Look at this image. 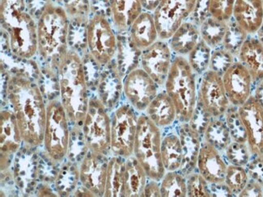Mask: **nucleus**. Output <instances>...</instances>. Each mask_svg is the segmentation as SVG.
<instances>
[{
	"label": "nucleus",
	"mask_w": 263,
	"mask_h": 197,
	"mask_svg": "<svg viewBox=\"0 0 263 197\" xmlns=\"http://www.w3.org/2000/svg\"><path fill=\"white\" fill-rule=\"evenodd\" d=\"M196 73L185 57H176L166 78V93L175 105L178 118L189 123L198 106Z\"/></svg>",
	"instance_id": "nucleus-1"
},
{
	"label": "nucleus",
	"mask_w": 263,
	"mask_h": 197,
	"mask_svg": "<svg viewBox=\"0 0 263 197\" xmlns=\"http://www.w3.org/2000/svg\"><path fill=\"white\" fill-rule=\"evenodd\" d=\"M1 19L9 32L13 51L22 57L33 55L36 34L33 19L26 12V1L1 0Z\"/></svg>",
	"instance_id": "nucleus-2"
},
{
	"label": "nucleus",
	"mask_w": 263,
	"mask_h": 197,
	"mask_svg": "<svg viewBox=\"0 0 263 197\" xmlns=\"http://www.w3.org/2000/svg\"><path fill=\"white\" fill-rule=\"evenodd\" d=\"M161 142L158 126L147 116H139L134 153L147 176L155 181L161 180L165 172L161 157Z\"/></svg>",
	"instance_id": "nucleus-3"
},
{
	"label": "nucleus",
	"mask_w": 263,
	"mask_h": 197,
	"mask_svg": "<svg viewBox=\"0 0 263 197\" xmlns=\"http://www.w3.org/2000/svg\"><path fill=\"white\" fill-rule=\"evenodd\" d=\"M67 21L65 8L53 3L45 6L39 25V41L42 53L59 58L65 47Z\"/></svg>",
	"instance_id": "nucleus-4"
},
{
	"label": "nucleus",
	"mask_w": 263,
	"mask_h": 197,
	"mask_svg": "<svg viewBox=\"0 0 263 197\" xmlns=\"http://www.w3.org/2000/svg\"><path fill=\"white\" fill-rule=\"evenodd\" d=\"M198 104L211 117H224L233 105L225 91L222 76L210 70L202 74L198 87Z\"/></svg>",
	"instance_id": "nucleus-5"
},
{
	"label": "nucleus",
	"mask_w": 263,
	"mask_h": 197,
	"mask_svg": "<svg viewBox=\"0 0 263 197\" xmlns=\"http://www.w3.org/2000/svg\"><path fill=\"white\" fill-rule=\"evenodd\" d=\"M197 0H161L154 11L159 37L170 39L174 32L195 12Z\"/></svg>",
	"instance_id": "nucleus-6"
},
{
	"label": "nucleus",
	"mask_w": 263,
	"mask_h": 197,
	"mask_svg": "<svg viewBox=\"0 0 263 197\" xmlns=\"http://www.w3.org/2000/svg\"><path fill=\"white\" fill-rule=\"evenodd\" d=\"M244 124L247 145L254 157L263 154V108L252 95L244 105L237 108Z\"/></svg>",
	"instance_id": "nucleus-7"
},
{
	"label": "nucleus",
	"mask_w": 263,
	"mask_h": 197,
	"mask_svg": "<svg viewBox=\"0 0 263 197\" xmlns=\"http://www.w3.org/2000/svg\"><path fill=\"white\" fill-rule=\"evenodd\" d=\"M88 42L90 50L101 63L109 62L116 52L115 33L108 21L102 15H96L88 26Z\"/></svg>",
	"instance_id": "nucleus-8"
},
{
	"label": "nucleus",
	"mask_w": 263,
	"mask_h": 197,
	"mask_svg": "<svg viewBox=\"0 0 263 197\" xmlns=\"http://www.w3.org/2000/svg\"><path fill=\"white\" fill-rule=\"evenodd\" d=\"M157 85L143 69H135L125 80V95L137 110L144 111L157 95Z\"/></svg>",
	"instance_id": "nucleus-9"
},
{
	"label": "nucleus",
	"mask_w": 263,
	"mask_h": 197,
	"mask_svg": "<svg viewBox=\"0 0 263 197\" xmlns=\"http://www.w3.org/2000/svg\"><path fill=\"white\" fill-rule=\"evenodd\" d=\"M222 80L228 98L233 106H241L251 96L254 80L240 62H234L222 75Z\"/></svg>",
	"instance_id": "nucleus-10"
},
{
	"label": "nucleus",
	"mask_w": 263,
	"mask_h": 197,
	"mask_svg": "<svg viewBox=\"0 0 263 197\" xmlns=\"http://www.w3.org/2000/svg\"><path fill=\"white\" fill-rule=\"evenodd\" d=\"M142 51V69L157 84H164L173 63L170 46L165 42L157 41Z\"/></svg>",
	"instance_id": "nucleus-11"
},
{
	"label": "nucleus",
	"mask_w": 263,
	"mask_h": 197,
	"mask_svg": "<svg viewBox=\"0 0 263 197\" xmlns=\"http://www.w3.org/2000/svg\"><path fill=\"white\" fill-rule=\"evenodd\" d=\"M228 164L222 152L202 140L196 161V171L209 184L224 183Z\"/></svg>",
	"instance_id": "nucleus-12"
},
{
	"label": "nucleus",
	"mask_w": 263,
	"mask_h": 197,
	"mask_svg": "<svg viewBox=\"0 0 263 197\" xmlns=\"http://www.w3.org/2000/svg\"><path fill=\"white\" fill-rule=\"evenodd\" d=\"M114 144L121 155L130 156L134 152L139 118L129 107H122L116 114Z\"/></svg>",
	"instance_id": "nucleus-13"
},
{
	"label": "nucleus",
	"mask_w": 263,
	"mask_h": 197,
	"mask_svg": "<svg viewBox=\"0 0 263 197\" xmlns=\"http://www.w3.org/2000/svg\"><path fill=\"white\" fill-rule=\"evenodd\" d=\"M233 17L248 34L255 33L263 22L262 0H235Z\"/></svg>",
	"instance_id": "nucleus-14"
},
{
	"label": "nucleus",
	"mask_w": 263,
	"mask_h": 197,
	"mask_svg": "<svg viewBox=\"0 0 263 197\" xmlns=\"http://www.w3.org/2000/svg\"><path fill=\"white\" fill-rule=\"evenodd\" d=\"M239 62L247 69L254 82L263 80V45L256 38H247L238 53Z\"/></svg>",
	"instance_id": "nucleus-15"
},
{
	"label": "nucleus",
	"mask_w": 263,
	"mask_h": 197,
	"mask_svg": "<svg viewBox=\"0 0 263 197\" xmlns=\"http://www.w3.org/2000/svg\"><path fill=\"white\" fill-rule=\"evenodd\" d=\"M159 37L157 25L152 14L142 12L130 25V39L137 49H147Z\"/></svg>",
	"instance_id": "nucleus-16"
},
{
	"label": "nucleus",
	"mask_w": 263,
	"mask_h": 197,
	"mask_svg": "<svg viewBox=\"0 0 263 197\" xmlns=\"http://www.w3.org/2000/svg\"><path fill=\"white\" fill-rule=\"evenodd\" d=\"M146 110L148 119L158 127L168 126L178 117L175 105L166 92L157 94Z\"/></svg>",
	"instance_id": "nucleus-17"
},
{
	"label": "nucleus",
	"mask_w": 263,
	"mask_h": 197,
	"mask_svg": "<svg viewBox=\"0 0 263 197\" xmlns=\"http://www.w3.org/2000/svg\"><path fill=\"white\" fill-rule=\"evenodd\" d=\"M199 27L191 22H184L171 36L170 47L180 56L189 55L200 41Z\"/></svg>",
	"instance_id": "nucleus-18"
},
{
	"label": "nucleus",
	"mask_w": 263,
	"mask_h": 197,
	"mask_svg": "<svg viewBox=\"0 0 263 197\" xmlns=\"http://www.w3.org/2000/svg\"><path fill=\"white\" fill-rule=\"evenodd\" d=\"M161 157L165 171H178L183 166V146L178 134L170 133L164 136L161 142Z\"/></svg>",
	"instance_id": "nucleus-19"
},
{
	"label": "nucleus",
	"mask_w": 263,
	"mask_h": 197,
	"mask_svg": "<svg viewBox=\"0 0 263 197\" xmlns=\"http://www.w3.org/2000/svg\"><path fill=\"white\" fill-rule=\"evenodd\" d=\"M112 19L121 30H126L142 12L139 0H109Z\"/></svg>",
	"instance_id": "nucleus-20"
},
{
	"label": "nucleus",
	"mask_w": 263,
	"mask_h": 197,
	"mask_svg": "<svg viewBox=\"0 0 263 197\" xmlns=\"http://www.w3.org/2000/svg\"><path fill=\"white\" fill-rule=\"evenodd\" d=\"M202 140L223 153L233 141L224 118H212L204 131Z\"/></svg>",
	"instance_id": "nucleus-21"
},
{
	"label": "nucleus",
	"mask_w": 263,
	"mask_h": 197,
	"mask_svg": "<svg viewBox=\"0 0 263 197\" xmlns=\"http://www.w3.org/2000/svg\"><path fill=\"white\" fill-rule=\"evenodd\" d=\"M147 174L136 159L129 160L126 165L125 194L139 196L143 194Z\"/></svg>",
	"instance_id": "nucleus-22"
},
{
	"label": "nucleus",
	"mask_w": 263,
	"mask_h": 197,
	"mask_svg": "<svg viewBox=\"0 0 263 197\" xmlns=\"http://www.w3.org/2000/svg\"><path fill=\"white\" fill-rule=\"evenodd\" d=\"M227 25L228 21H220L211 15L208 16L199 25L201 38L212 49H217L223 44L227 30Z\"/></svg>",
	"instance_id": "nucleus-23"
},
{
	"label": "nucleus",
	"mask_w": 263,
	"mask_h": 197,
	"mask_svg": "<svg viewBox=\"0 0 263 197\" xmlns=\"http://www.w3.org/2000/svg\"><path fill=\"white\" fill-rule=\"evenodd\" d=\"M212 49L201 38L197 46L188 55L187 60L196 74L202 76L206 70H209Z\"/></svg>",
	"instance_id": "nucleus-24"
},
{
	"label": "nucleus",
	"mask_w": 263,
	"mask_h": 197,
	"mask_svg": "<svg viewBox=\"0 0 263 197\" xmlns=\"http://www.w3.org/2000/svg\"><path fill=\"white\" fill-rule=\"evenodd\" d=\"M160 191L163 196H187V180L177 171H168L163 179Z\"/></svg>",
	"instance_id": "nucleus-25"
},
{
	"label": "nucleus",
	"mask_w": 263,
	"mask_h": 197,
	"mask_svg": "<svg viewBox=\"0 0 263 197\" xmlns=\"http://www.w3.org/2000/svg\"><path fill=\"white\" fill-rule=\"evenodd\" d=\"M247 32L234 19L228 21L227 30L223 41V48L233 56L238 55L240 48L247 39Z\"/></svg>",
	"instance_id": "nucleus-26"
},
{
	"label": "nucleus",
	"mask_w": 263,
	"mask_h": 197,
	"mask_svg": "<svg viewBox=\"0 0 263 197\" xmlns=\"http://www.w3.org/2000/svg\"><path fill=\"white\" fill-rule=\"evenodd\" d=\"M250 181L247 170L242 166H228L227 172L225 175L224 184L229 187V189L235 194H240Z\"/></svg>",
	"instance_id": "nucleus-27"
},
{
	"label": "nucleus",
	"mask_w": 263,
	"mask_h": 197,
	"mask_svg": "<svg viewBox=\"0 0 263 197\" xmlns=\"http://www.w3.org/2000/svg\"><path fill=\"white\" fill-rule=\"evenodd\" d=\"M225 160H227L230 164L237 166L248 165L251 157L250 149L247 143L232 141L230 144L225 149Z\"/></svg>",
	"instance_id": "nucleus-28"
},
{
	"label": "nucleus",
	"mask_w": 263,
	"mask_h": 197,
	"mask_svg": "<svg viewBox=\"0 0 263 197\" xmlns=\"http://www.w3.org/2000/svg\"><path fill=\"white\" fill-rule=\"evenodd\" d=\"M223 118L229 127L232 140L247 143L246 129L242 121L239 116L237 108L234 106L231 107Z\"/></svg>",
	"instance_id": "nucleus-29"
},
{
	"label": "nucleus",
	"mask_w": 263,
	"mask_h": 197,
	"mask_svg": "<svg viewBox=\"0 0 263 197\" xmlns=\"http://www.w3.org/2000/svg\"><path fill=\"white\" fill-rule=\"evenodd\" d=\"M233 63L234 59L232 53L224 48H217L212 52L209 70L222 76Z\"/></svg>",
	"instance_id": "nucleus-30"
},
{
	"label": "nucleus",
	"mask_w": 263,
	"mask_h": 197,
	"mask_svg": "<svg viewBox=\"0 0 263 197\" xmlns=\"http://www.w3.org/2000/svg\"><path fill=\"white\" fill-rule=\"evenodd\" d=\"M187 195L191 197H210V184L198 171L191 173L187 180Z\"/></svg>",
	"instance_id": "nucleus-31"
},
{
	"label": "nucleus",
	"mask_w": 263,
	"mask_h": 197,
	"mask_svg": "<svg viewBox=\"0 0 263 197\" xmlns=\"http://www.w3.org/2000/svg\"><path fill=\"white\" fill-rule=\"evenodd\" d=\"M235 0H211L209 13L212 17L229 21L233 17Z\"/></svg>",
	"instance_id": "nucleus-32"
},
{
	"label": "nucleus",
	"mask_w": 263,
	"mask_h": 197,
	"mask_svg": "<svg viewBox=\"0 0 263 197\" xmlns=\"http://www.w3.org/2000/svg\"><path fill=\"white\" fill-rule=\"evenodd\" d=\"M250 180L259 183L263 186V162L261 156H257L254 160L248 163L246 169Z\"/></svg>",
	"instance_id": "nucleus-33"
},
{
	"label": "nucleus",
	"mask_w": 263,
	"mask_h": 197,
	"mask_svg": "<svg viewBox=\"0 0 263 197\" xmlns=\"http://www.w3.org/2000/svg\"><path fill=\"white\" fill-rule=\"evenodd\" d=\"M210 4L211 0H197L193 16L195 19V25H198V27L208 16H210Z\"/></svg>",
	"instance_id": "nucleus-34"
},
{
	"label": "nucleus",
	"mask_w": 263,
	"mask_h": 197,
	"mask_svg": "<svg viewBox=\"0 0 263 197\" xmlns=\"http://www.w3.org/2000/svg\"><path fill=\"white\" fill-rule=\"evenodd\" d=\"M66 11L71 15H79L84 13L87 9V0H62Z\"/></svg>",
	"instance_id": "nucleus-35"
},
{
	"label": "nucleus",
	"mask_w": 263,
	"mask_h": 197,
	"mask_svg": "<svg viewBox=\"0 0 263 197\" xmlns=\"http://www.w3.org/2000/svg\"><path fill=\"white\" fill-rule=\"evenodd\" d=\"M239 196H263V186L259 183L250 180L246 188L240 191Z\"/></svg>",
	"instance_id": "nucleus-36"
},
{
	"label": "nucleus",
	"mask_w": 263,
	"mask_h": 197,
	"mask_svg": "<svg viewBox=\"0 0 263 197\" xmlns=\"http://www.w3.org/2000/svg\"><path fill=\"white\" fill-rule=\"evenodd\" d=\"M212 196H232L233 192L224 183L219 184H210Z\"/></svg>",
	"instance_id": "nucleus-37"
},
{
	"label": "nucleus",
	"mask_w": 263,
	"mask_h": 197,
	"mask_svg": "<svg viewBox=\"0 0 263 197\" xmlns=\"http://www.w3.org/2000/svg\"><path fill=\"white\" fill-rule=\"evenodd\" d=\"M139 2L141 5L142 8L152 12V11L157 9L159 4L161 2V0H139Z\"/></svg>",
	"instance_id": "nucleus-38"
},
{
	"label": "nucleus",
	"mask_w": 263,
	"mask_h": 197,
	"mask_svg": "<svg viewBox=\"0 0 263 197\" xmlns=\"http://www.w3.org/2000/svg\"><path fill=\"white\" fill-rule=\"evenodd\" d=\"M253 95L256 98V101L259 103L260 105L263 108V80L258 83L254 95Z\"/></svg>",
	"instance_id": "nucleus-39"
},
{
	"label": "nucleus",
	"mask_w": 263,
	"mask_h": 197,
	"mask_svg": "<svg viewBox=\"0 0 263 197\" xmlns=\"http://www.w3.org/2000/svg\"><path fill=\"white\" fill-rule=\"evenodd\" d=\"M257 39H258V41L263 45V22L261 26H260L259 29H258V30H257Z\"/></svg>",
	"instance_id": "nucleus-40"
},
{
	"label": "nucleus",
	"mask_w": 263,
	"mask_h": 197,
	"mask_svg": "<svg viewBox=\"0 0 263 197\" xmlns=\"http://www.w3.org/2000/svg\"><path fill=\"white\" fill-rule=\"evenodd\" d=\"M50 1L53 3H59L60 2V1H62V0H50Z\"/></svg>",
	"instance_id": "nucleus-41"
},
{
	"label": "nucleus",
	"mask_w": 263,
	"mask_h": 197,
	"mask_svg": "<svg viewBox=\"0 0 263 197\" xmlns=\"http://www.w3.org/2000/svg\"><path fill=\"white\" fill-rule=\"evenodd\" d=\"M261 159H262V162H263V154H262V156H261Z\"/></svg>",
	"instance_id": "nucleus-42"
},
{
	"label": "nucleus",
	"mask_w": 263,
	"mask_h": 197,
	"mask_svg": "<svg viewBox=\"0 0 263 197\" xmlns=\"http://www.w3.org/2000/svg\"><path fill=\"white\" fill-rule=\"evenodd\" d=\"M262 1H263V0H262Z\"/></svg>",
	"instance_id": "nucleus-43"
}]
</instances>
